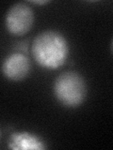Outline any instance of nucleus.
I'll use <instances>...</instances> for the list:
<instances>
[{"instance_id": "nucleus-5", "label": "nucleus", "mask_w": 113, "mask_h": 150, "mask_svg": "<svg viewBox=\"0 0 113 150\" xmlns=\"http://www.w3.org/2000/svg\"><path fill=\"white\" fill-rule=\"evenodd\" d=\"M8 147L11 150H44L45 143L39 136L28 131H17L8 140Z\"/></svg>"}, {"instance_id": "nucleus-7", "label": "nucleus", "mask_w": 113, "mask_h": 150, "mask_svg": "<svg viewBox=\"0 0 113 150\" xmlns=\"http://www.w3.org/2000/svg\"><path fill=\"white\" fill-rule=\"evenodd\" d=\"M0 138H1V130H0Z\"/></svg>"}, {"instance_id": "nucleus-1", "label": "nucleus", "mask_w": 113, "mask_h": 150, "mask_svg": "<svg viewBox=\"0 0 113 150\" xmlns=\"http://www.w3.org/2000/svg\"><path fill=\"white\" fill-rule=\"evenodd\" d=\"M31 52L41 67L47 69H58L62 67L68 58L69 44L59 32L45 30L35 37Z\"/></svg>"}, {"instance_id": "nucleus-3", "label": "nucleus", "mask_w": 113, "mask_h": 150, "mask_svg": "<svg viewBox=\"0 0 113 150\" xmlns=\"http://www.w3.org/2000/svg\"><path fill=\"white\" fill-rule=\"evenodd\" d=\"M34 23V11L26 3L12 5L5 17L7 30L13 36H24L28 33Z\"/></svg>"}, {"instance_id": "nucleus-6", "label": "nucleus", "mask_w": 113, "mask_h": 150, "mask_svg": "<svg viewBox=\"0 0 113 150\" xmlns=\"http://www.w3.org/2000/svg\"><path fill=\"white\" fill-rule=\"evenodd\" d=\"M50 1H45V0H44V1H32L31 3L33 4H36V5H45V4H48Z\"/></svg>"}, {"instance_id": "nucleus-2", "label": "nucleus", "mask_w": 113, "mask_h": 150, "mask_svg": "<svg viewBox=\"0 0 113 150\" xmlns=\"http://www.w3.org/2000/svg\"><path fill=\"white\" fill-rule=\"evenodd\" d=\"M53 89L58 101L67 108L79 107L87 98L86 81L74 70L60 73L55 80Z\"/></svg>"}, {"instance_id": "nucleus-4", "label": "nucleus", "mask_w": 113, "mask_h": 150, "mask_svg": "<svg viewBox=\"0 0 113 150\" xmlns=\"http://www.w3.org/2000/svg\"><path fill=\"white\" fill-rule=\"evenodd\" d=\"M31 69V63L26 55L14 53L5 58L2 64V73L9 81L20 82L27 77Z\"/></svg>"}]
</instances>
